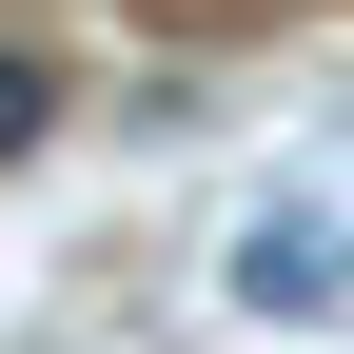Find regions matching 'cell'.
<instances>
[{
  "label": "cell",
  "instance_id": "7a4b0ae2",
  "mask_svg": "<svg viewBox=\"0 0 354 354\" xmlns=\"http://www.w3.org/2000/svg\"><path fill=\"white\" fill-rule=\"evenodd\" d=\"M39 138H59V79H39L20 39H0V158H39Z\"/></svg>",
  "mask_w": 354,
  "mask_h": 354
},
{
  "label": "cell",
  "instance_id": "6da1fadb",
  "mask_svg": "<svg viewBox=\"0 0 354 354\" xmlns=\"http://www.w3.org/2000/svg\"><path fill=\"white\" fill-rule=\"evenodd\" d=\"M216 295H236V315H276V335H315V315H354V216H315V197L236 216V256H216Z\"/></svg>",
  "mask_w": 354,
  "mask_h": 354
}]
</instances>
